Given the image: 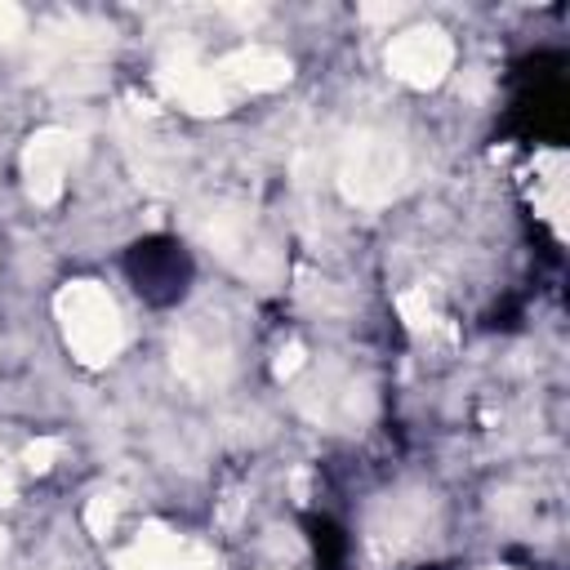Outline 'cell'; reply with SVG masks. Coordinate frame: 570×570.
Segmentation results:
<instances>
[{"mask_svg":"<svg viewBox=\"0 0 570 570\" xmlns=\"http://www.w3.org/2000/svg\"><path fill=\"white\" fill-rule=\"evenodd\" d=\"M303 530H307V543L316 552V570H347L352 548H347V530L334 517L312 512V517H303Z\"/></svg>","mask_w":570,"mask_h":570,"instance_id":"cell-3","label":"cell"},{"mask_svg":"<svg viewBox=\"0 0 570 570\" xmlns=\"http://www.w3.org/2000/svg\"><path fill=\"white\" fill-rule=\"evenodd\" d=\"M512 102L508 129L521 142H561L570 129V94H566V53H530L512 67Z\"/></svg>","mask_w":570,"mask_h":570,"instance_id":"cell-1","label":"cell"},{"mask_svg":"<svg viewBox=\"0 0 570 570\" xmlns=\"http://www.w3.org/2000/svg\"><path fill=\"white\" fill-rule=\"evenodd\" d=\"M125 276H129L134 294L147 307H174V303L187 298L196 263H191V254H187V245L178 236L151 232V236H138L125 249Z\"/></svg>","mask_w":570,"mask_h":570,"instance_id":"cell-2","label":"cell"}]
</instances>
